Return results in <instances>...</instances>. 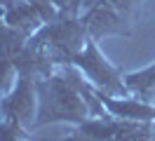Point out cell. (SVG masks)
<instances>
[{
  "label": "cell",
  "instance_id": "277c9868",
  "mask_svg": "<svg viewBox=\"0 0 155 141\" xmlns=\"http://www.w3.org/2000/svg\"><path fill=\"white\" fill-rule=\"evenodd\" d=\"M73 66H78L82 71L87 82L97 92L108 94V96H132V92H129V87L125 82V75L120 73V68H115L101 54L99 42L94 38H89L85 49L73 59Z\"/></svg>",
  "mask_w": 155,
  "mask_h": 141
},
{
  "label": "cell",
  "instance_id": "5b68a950",
  "mask_svg": "<svg viewBox=\"0 0 155 141\" xmlns=\"http://www.w3.org/2000/svg\"><path fill=\"white\" fill-rule=\"evenodd\" d=\"M38 113V89H35V78L28 73H19L17 82L10 92L0 99V118L5 120H17L33 129V120Z\"/></svg>",
  "mask_w": 155,
  "mask_h": 141
},
{
  "label": "cell",
  "instance_id": "6da1fadb",
  "mask_svg": "<svg viewBox=\"0 0 155 141\" xmlns=\"http://www.w3.org/2000/svg\"><path fill=\"white\" fill-rule=\"evenodd\" d=\"M35 89H38V113L33 120V129L45 127L49 122L80 125L89 118L108 115L99 92L73 64L61 66L59 73H49L35 80Z\"/></svg>",
  "mask_w": 155,
  "mask_h": 141
},
{
  "label": "cell",
  "instance_id": "7a4b0ae2",
  "mask_svg": "<svg viewBox=\"0 0 155 141\" xmlns=\"http://www.w3.org/2000/svg\"><path fill=\"white\" fill-rule=\"evenodd\" d=\"M87 40L89 33L80 14H61L31 35V42L42 49L54 66L73 64V59L85 49Z\"/></svg>",
  "mask_w": 155,
  "mask_h": 141
},
{
  "label": "cell",
  "instance_id": "8992f818",
  "mask_svg": "<svg viewBox=\"0 0 155 141\" xmlns=\"http://www.w3.org/2000/svg\"><path fill=\"white\" fill-rule=\"evenodd\" d=\"M125 82L134 96L150 101L155 94V64L148 68H141V71H134V73H127Z\"/></svg>",
  "mask_w": 155,
  "mask_h": 141
},
{
  "label": "cell",
  "instance_id": "3957f363",
  "mask_svg": "<svg viewBox=\"0 0 155 141\" xmlns=\"http://www.w3.org/2000/svg\"><path fill=\"white\" fill-rule=\"evenodd\" d=\"M141 2L143 0H82L80 19L97 42L106 35H132Z\"/></svg>",
  "mask_w": 155,
  "mask_h": 141
},
{
  "label": "cell",
  "instance_id": "52a82bcc",
  "mask_svg": "<svg viewBox=\"0 0 155 141\" xmlns=\"http://www.w3.org/2000/svg\"><path fill=\"white\" fill-rule=\"evenodd\" d=\"M31 132L26 125H21L17 120H5L0 118V141H28Z\"/></svg>",
  "mask_w": 155,
  "mask_h": 141
}]
</instances>
